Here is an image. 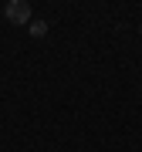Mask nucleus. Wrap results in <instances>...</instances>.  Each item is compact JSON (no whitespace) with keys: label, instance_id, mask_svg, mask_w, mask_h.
<instances>
[{"label":"nucleus","instance_id":"obj_2","mask_svg":"<svg viewBox=\"0 0 142 152\" xmlns=\"http://www.w3.org/2000/svg\"><path fill=\"white\" fill-rule=\"evenodd\" d=\"M31 34L34 37H44V34H48V24L44 20H31Z\"/></svg>","mask_w":142,"mask_h":152},{"label":"nucleus","instance_id":"obj_1","mask_svg":"<svg viewBox=\"0 0 142 152\" xmlns=\"http://www.w3.org/2000/svg\"><path fill=\"white\" fill-rule=\"evenodd\" d=\"M4 17L10 24H27L31 20V4L27 0H10V4L4 7Z\"/></svg>","mask_w":142,"mask_h":152},{"label":"nucleus","instance_id":"obj_3","mask_svg":"<svg viewBox=\"0 0 142 152\" xmlns=\"http://www.w3.org/2000/svg\"><path fill=\"white\" fill-rule=\"evenodd\" d=\"M139 34H142V24H139Z\"/></svg>","mask_w":142,"mask_h":152}]
</instances>
